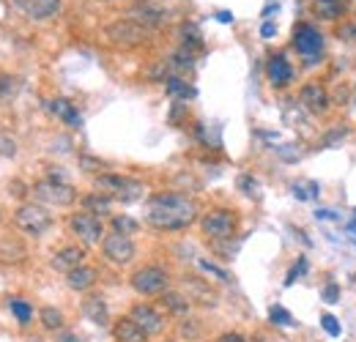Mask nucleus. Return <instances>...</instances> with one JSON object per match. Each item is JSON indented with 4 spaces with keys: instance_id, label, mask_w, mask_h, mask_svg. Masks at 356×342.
<instances>
[{
    "instance_id": "nucleus-1",
    "label": "nucleus",
    "mask_w": 356,
    "mask_h": 342,
    "mask_svg": "<svg viewBox=\"0 0 356 342\" xmlns=\"http://www.w3.org/2000/svg\"><path fill=\"white\" fill-rule=\"evenodd\" d=\"M145 219L156 230H184L197 219V206L176 192H162L148 200V214Z\"/></svg>"
},
{
    "instance_id": "nucleus-2",
    "label": "nucleus",
    "mask_w": 356,
    "mask_h": 342,
    "mask_svg": "<svg viewBox=\"0 0 356 342\" xmlns=\"http://www.w3.org/2000/svg\"><path fill=\"white\" fill-rule=\"evenodd\" d=\"M96 189H99V195H104L110 200H118V203H134L145 192L140 181H134L129 175H118V172L96 175Z\"/></svg>"
},
{
    "instance_id": "nucleus-3",
    "label": "nucleus",
    "mask_w": 356,
    "mask_h": 342,
    "mask_svg": "<svg viewBox=\"0 0 356 342\" xmlns=\"http://www.w3.org/2000/svg\"><path fill=\"white\" fill-rule=\"evenodd\" d=\"M170 285V274L162 266H143L132 274V288L140 296H162Z\"/></svg>"
},
{
    "instance_id": "nucleus-4",
    "label": "nucleus",
    "mask_w": 356,
    "mask_h": 342,
    "mask_svg": "<svg viewBox=\"0 0 356 342\" xmlns=\"http://www.w3.org/2000/svg\"><path fill=\"white\" fill-rule=\"evenodd\" d=\"M14 222L28 236H44L47 230L52 227V214L42 203H22L17 209V214H14Z\"/></svg>"
},
{
    "instance_id": "nucleus-5",
    "label": "nucleus",
    "mask_w": 356,
    "mask_h": 342,
    "mask_svg": "<svg viewBox=\"0 0 356 342\" xmlns=\"http://www.w3.org/2000/svg\"><path fill=\"white\" fill-rule=\"evenodd\" d=\"M33 197L44 206H58V209H66L77 200V192L74 186H69L66 181H55V178H44L33 186Z\"/></svg>"
},
{
    "instance_id": "nucleus-6",
    "label": "nucleus",
    "mask_w": 356,
    "mask_h": 342,
    "mask_svg": "<svg viewBox=\"0 0 356 342\" xmlns=\"http://www.w3.org/2000/svg\"><path fill=\"white\" fill-rule=\"evenodd\" d=\"M104 36L113 47L129 49V47H137V44H143L148 39V28L137 25L134 19H118V22H110L104 28Z\"/></svg>"
},
{
    "instance_id": "nucleus-7",
    "label": "nucleus",
    "mask_w": 356,
    "mask_h": 342,
    "mask_svg": "<svg viewBox=\"0 0 356 342\" xmlns=\"http://www.w3.org/2000/svg\"><path fill=\"white\" fill-rule=\"evenodd\" d=\"M236 225H238V219H236L233 211H227V209H214V211H209V214L200 219L203 236H209V238H214V241H227V238H233Z\"/></svg>"
},
{
    "instance_id": "nucleus-8",
    "label": "nucleus",
    "mask_w": 356,
    "mask_h": 342,
    "mask_svg": "<svg viewBox=\"0 0 356 342\" xmlns=\"http://www.w3.org/2000/svg\"><path fill=\"white\" fill-rule=\"evenodd\" d=\"M102 252L104 257L110 260V263H115V266H129L134 260V244L129 236H121V233H110V236H104V241H102Z\"/></svg>"
},
{
    "instance_id": "nucleus-9",
    "label": "nucleus",
    "mask_w": 356,
    "mask_h": 342,
    "mask_svg": "<svg viewBox=\"0 0 356 342\" xmlns=\"http://www.w3.org/2000/svg\"><path fill=\"white\" fill-rule=\"evenodd\" d=\"M72 230H74V236L83 241V244H99V241H104V225H102V219L96 214H88V211H83V214H74L72 216Z\"/></svg>"
},
{
    "instance_id": "nucleus-10",
    "label": "nucleus",
    "mask_w": 356,
    "mask_h": 342,
    "mask_svg": "<svg viewBox=\"0 0 356 342\" xmlns=\"http://www.w3.org/2000/svg\"><path fill=\"white\" fill-rule=\"evenodd\" d=\"M129 318H132L134 323H137L148 337H156V334L165 332V315H162L159 309H154L151 304H134Z\"/></svg>"
},
{
    "instance_id": "nucleus-11",
    "label": "nucleus",
    "mask_w": 356,
    "mask_h": 342,
    "mask_svg": "<svg viewBox=\"0 0 356 342\" xmlns=\"http://www.w3.org/2000/svg\"><path fill=\"white\" fill-rule=\"evenodd\" d=\"M299 101H302V107H305L307 113H312V115H323V113L329 110V104H332L326 88L321 86V83H307V86H302Z\"/></svg>"
},
{
    "instance_id": "nucleus-12",
    "label": "nucleus",
    "mask_w": 356,
    "mask_h": 342,
    "mask_svg": "<svg viewBox=\"0 0 356 342\" xmlns=\"http://www.w3.org/2000/svg\"><path fill=\"white\" fill-rule=\"evenodd\" d=\"M184 296L200 307H217V291L200 277H184Z\"/></svg>"
},
{
    "instance_id": "nucleus-13",
    "label": "nucleus",
    "mask_w": 356,
    "mask_h": 342,
    "mask_svg": "<svg viewBox=\"0 0 356 342\" xmlns=\"http://www.w3.org/2000/svg\"><path fill=\"white\" fill-rule=\"evenodd\" d=\"M293 47L299 49V55H307V58H315L321 49H323V36L312 28V25H299L296 33H293Z\"/></svg>"
},
{
    "instance_id": "nucleus-14",
    "label": "nucleus",
    "mask_w": 356,
    "mask_h": 342,
    "mask_svg": "<svg viewBox=\"0 0 356 342\" xmlns=\"http://www.w3.org/2000/svg\"><path fill=\"white\" fill-rule=\"evenodd\" d=\"M14 6L31 19H49L60 11V0H14Z\"/></svg>"
},
{
    "instance_id": "nucleus-15",
    "label": "nucleus",
    "mask_w": 356,
    "mask_h": 342,
    "mask_svg": "<svg viewBox=\"0 0 356 342\" xmlns=\"http://www.w3.org/2000/svg\"><path fill=\"white\" fill-rule=\"evenodd\" d=\"M80 266H86V250L83 247H63V250H58L52 255V268L55 271L69 274V271H74Z\"/></svg>"
},
{
    "instance_id": "nucleus-16",
    "label": "nucleus",
    "mask_w": 356,
    "mask_h": 342,
    "mask_svg": "<svg viewBox=\"0 0 356 342\" xmlns=\"http://www.w3.org/2000/svg\"><path fill=\"white\" fill-rule=\"evenodd\" d=\"M129 17H132L137 25H143V28H159L168 19V14L162 8H156V6H151V3H137V6H132L129 8Z\"/></svg>"
},
{
    "instance_id": "nucleus-17",
    "label": "nucleus",
    "mask_w": 356,
    "mask_h": 342,
    "mask_svg": "<svg viewBox=\"0 0 356 342\" xmlns=\"http://www.w3.org/2000/svg\"><path fill=\"white\" fill-rule=\"evenodd\" d=\"M266 77L271 86L285 88L293 80V66L288 63L285 55H274V58H268V63H266Z\"/></svg>"
},
{
    "instance_id": "nucleus-18",
    "label": "nucleus",
    "mask_w": 356,
    "mask_h": 342,
    "mask_svg": "<svg viewBox=\"0 0 356 342\" xmlns=\"http://www.w3.org/2000/svg\"><path fill=\"white\" fill-rule=\"evenodd\" d=\"M47 110H49L52 115H58L66 127H72V129L83 127V115H80L77 107H74L72 101H66V99H52V101H47Z\"/></svg>"
},
{
    "instance_id": "nucleus-19",
    "label": "nucleus",
    "mask_w": 356,
    "mask_h": 342,
    "mask_svg": "<svg viewBox=\"0 0 356 342\" xmlns=\"http://www.w3.org/2000/svg\"><path fill=\"white\" fill-rule=\"evenodd\" d=\"M113 337H115V342H148V334L134 323L129 315L118 318L113 323Z\"/></svg>"
},
{
    "instance_id": "nucleus-20",
    "label": "nucleus",
    "mask_w": 356,
    "mask_h": 342,
    "mask_svg": "<svg viewBox=\"0 0 356 342\" xmlns=\"http://www.w3.org/2000/svg\"><path fill=\"white\" fill-rule=\"evenodd\" d=\"M312 11H315V17L334 22L348 11V0H312Z\"/></svg>"
},
{
    "instance_id": "nucleus-21",
    "label": "nucleus",
    "mask_w": 356,
    "mask_h": 342,
    "mask_svg": "<svg viewBox=\"0 0 356 342\" xmlns=\"http://www.w3.org/2000/svg\"><path fill=\"white\" fill-rule=\"evenodd\" d=\"M83 315L88 318L90 323H96V326H107V320H110L107 301L102 299V296H88V299L83 301Z\"/></svg>"
},
{
    "instance_id": "nucleus-22",
    "label": "nucleus",
    "mask_w": 356,
    "mask_h": 342,
    "mask_svg": "<svg viewBox=\"0 0 356 342\" xmlns=\"http://www.w3.org/2000/svg\"><path fill=\"white\" fill-rule=\"evenodd\" d=\"M93 282H96V271L90 266H80V268L66 274V285L72 291H88V288H93Z\"/></svg>"
},
{
    "instance_id": "nucleus-23",
    "label": "nucleus",
    "mask_w": 356,
    "mask_h": 342,
    "mask_svg": "<svg viewBox=\"0 0 356 342\" xmlns=\"http://www.w3.org/2000/svg\"><path fill=\"white\" fill-rule=\"evenodd\" d=\"M159 301H162V307H165L168 312H173V315H186L189 307H192V301L184 296V291H165Z\"/></svg>"
},
{
    "instance_id": "nucleus-24",
    "label": "nucleus",
    "mask_w": 356,
    "mask_h": 342,
    "mask_svg": "<svg viewBox=\"0 0 356 342\" xmlns=\"http://www.w3.org/2000/svg\"><path fill=\"white\" fill-rule=\"evenodd\" d=\"M19 90H22V80H19V77H14V74H0V107L8 104V101H14Z\"/></svg>"
},
{
    "instance_id": "nucleus-25",
    "label": "nucleus",
    "mask_w": 356,
    "mask_h": 342,
    "mask_svg": "<svg viewBox=\"0 0 356 342\" xmlns=\"http://www.w3.org/2000/svg\"><path fill=\"white\" fill-rule=\"evenodd\" d=\"M165 90L170 96H176V99H195L197 96V90L189 86L186 80H181V77H168L165 80Z\"/></svg>"
},
{
    "instance_id": "nucleus-26",
    "label": "nucleus",
    "mask_w": 356,
    "mask_h": 342,
    "mask_svg": "<svg viewBox=\"0 0 356 342\" xmlns=\"http://www.w3.org/2000/svg\"><path fill=\"white\" fill-rule=\"evenodd\" d=\"M181 42H184V49H189V52H200L203 49V39H200V31L192 25V22H186V25H181Z\"/></svg>"
},
{
    "instance_id": "nucleus-27",
    "label": "nucleus",
    "mask_w": 356,
    "mask_h": 342,
    "mask_svg": "<svg viewBox=\"0 0 356 342\" xmlns=\"http://www.w3.org/2000/svg\"><path fill=\"white\" fill-rule=\"evenodd\" d=\"M83 206H86V211L88 214H110V209H113V200L110 197H104V195H99V192H93L88 195L86 200H83Z\"/></svg>"
},
{
    "instance_id": "nucleus-28",
    "label": "nucleus",
    "mask_w": 356,
    "mask_h": 342,
    "mask_svg": "<svg viewBox=\"0 0 356 342\" xmlns=\"http://www.w3.org/2000/svg\"><path fill=\"white\" fill-rule=\"evenodd\" d=\"M0 260L3 263H22L25 260V247L19 241H0Z\"/></svg>"
},
{
    "instance_id": "nucleus-29",
    "label": "nucleus",
    "mask_w": 356,
    "mask_h": 342,
    "mask_svg": "<svg viewBox=\"0 0 356 342\" xmlns=\"http://www.w3.org/2000/svg\"><path fill=\"white\" fill-rule=\"evenodd\" d=\"M39 318H42V326H44L47 332H63V312H60V309L44 307V309L39 312Z\"/></svg>"
},
{
    "instance_id": "nucleus-30",
    "label": "nucleus",
    "mask_w": 356,
    "mask_h": 342,
    "mask_svg": "<svg viewBox=\"0 0 356 342\" xmlns=\"http://www.w3.org/2000/svg\"><path fill=\"white\" fill-rule=\"evenodd\" d=\"M8 309L17 315V320H19L22 326H28V323H31V318H33V307H31L28 301H22V299H11V301H8Z\"/></svg>"
},
{
    "instance_id": "nucleus-31",
    "label": "nucleus",
    "mask_w": 356,
    "mask_h": 342,
    "mask_svg": "<svg viewBox=\"0 0 356 342\" xmlns=\"http://www.w3.org/2000/svg\"><path fill=\"white\" fill-rule=\"evenodd\" d=\"M170 69H176V72H189L192 66H195V55L189 52V49H178L176 55L170 58V63H168Z\"/></svg>"
},
{
    "instance_id": "nucleus-32",
    "label": "nucleus",
    "mask_w": 356,
    "mask_h": 342,
    "mask_svg": "<svg viewBox=\"0 0 356 342\" xmlns=\"http://www.w3.org/2000/svg\"><path fill=\"white\" fill-rule=\"evenodd\" d=\"M113 230H115V233H121V236H132V233H137V230H140V225H137V222H134L132 216H113Z\"/></svg>"
},
{
    "instance_id": "nucleus-33",
    "label": "nucleus",
    "mask_w": 356,
    "mask_h": 342,
    "mask_svg": "<svg viewBox=\"0 0 356 342\" xmlns=\"http://www.w3.org/2000/svg\"><path fill=\"white\" fill-rule=\"evenodd\" d=\"M268 320H271L274 326H296V323H293V315H291L285 307H280V304H274V307L268 309Z\"/></svg>"
},
{
    "instance_id": "nucleus-34",
    "label": "nucleus",
    "mask_w": 356,
    "mask_h": 342,
    "mask_svg": "<svg viewBox=\"0 0 356 342\" xmlns=\"http://www.w3.org/2000/svg\"><path fill=\"white\" fill-rule=\"evenodd\" d=\"M337 39L346 44H356V19H348L337 28Z\"/></svg>"
},
{
    "instance_id": "nucleus-35",
    "label": "nucleus",
    "mask_w": 356,
    "mask_h": 342,
    "mask_svg": "<svg viewBox=\"0 0 356 342\" xmlns=\"http://www.w3.org/2000/svg\"><path fill=\"white\" fill-rule=\"evenodd\" d=\"M321 326H323V332L329 334V337H340L343 334V329H340V323H337V318L334 315H321Z\"/></svg>"
},
{
    "instance_id": "nucleus-36",
    "label": "nucleus",
    "mask_w": 356,
    "mask_h": 342,
    "mask_svg": "<svg viewBox=\"0 0 356 342\" xmlns=\"http://www.w3.org/2000/svg\"><path fill=\"white\" fill-rule=\"evenodd\" d=\"M0 156H8V159L17 156V140L6 131H0Z\"/></svg>"
},
{
    "instance_id": "nucleus-37",
    "label": "nucleus",
    "mask_w": 356,
    "mask_h": 342,
    "mask_svg": "<svg viewBox=\"0 0 356 342\" xmlns=\"http://www.w3.org/2000/svg\"><path fill=\"white\" fill-rule=\"evenodd\" d=\"M197 266L206 271V274H211V277H217L220 282H230V274L227 271H222L220 266H214V263H209V260H197Z\"/></svg>"
},
{
    "instance_id": "nucleus-38",
    "label": "nucleus",
    "mask_w": 356,
    "mask_h": 342,
    "mask_svg": "<svg viewBox=\"0 0 356 342\" xmlns=\"http://www.w3.org/2000/svg\"><path fill=\"white\" fill-rule=\"evenodd\" d=\"M178 332H181L186 340H197V337H200V323H197V320H181Z\"/></svg>"
},
{
    "instance_id": "nucleus-39",
    "label": "nucleus",
    "mask_w": 356,
    "mask_h": 342,
    "mask_svg": "<svg viewBox=\"0 0 356 342\" xmlns=\"http://www.w3.org/2000/svg\"><path fill=\"white\" fill-rule=\"evenodd\" d=\"M305 271H307V260H305V257H299V263H296V266L288 271V279H285V285H293V282H296V277H302Z\"/></svg>"
},
{
    "instance_id": "nucleus-40",
    "label": "nucleus",
    "mask_w": 356,
    "mask_h": 342,
    "mask_svg": "<svg viewBox=\"0 0 356 342\" xmlns=\"http://www.w3.org/2000/svg\"><path fill=\"white\" fill-rule=\"evenodd\" d=\"M321 299L326 301V304H337V299H340V288H337L334 282H329V285L321 291Z\"/></svg>"
},
{
    "instance_id": "nucleus-41",
    "label": "nucleus",
    "mask_w": 356,
    "mask_h": 342,
    "mask_svg": "<svg viewBox=\"0 0 356 342\" xmlns=\"http://www.w3.org/2000/svg\"><path fill=\"white\" fill-rule=\"evenodd\" d=\"M238 186L244 189V195H255V189H258V181H255L252 175H241V178H238Z\"/></svg>"
},
{
    "instance_id": "nucleus-42",
    "label": "nucleus",
    "mask_w": 356,
    "mask_h": 342,
    "mask_svg": "<svg viewBox=\"0 0 356 342\" xmlns=\"http://www.w3.org/2000/svg\"><path fill=\"white\" fill-rule=\"evenodd\" d=\"M80 168H83V170H88V172H96V170H102L104 165H102L99 159H90V156H83V159H80Z\"/></svg>"
},
{
    "instance_id": "nucleus-43",
    "label": "nucleus",
    "mask_w": 356,
    "mask_h": 342,
    "mask_svg": "<svg viewBox=\"0 0 356 342\" xmlns=\"http://www.w3.org/2000/svg\"><path fill=\"white\" fill-rule=\"evenodd\" d=\"M214 342H247L241 334H236V332H225V334H220Z\"/></svg>"
},
{
    "instance_id": "nucleus-44",
    "label": "nucleus",
    "mask_w": 356,
    "mask_h": 342,
    "mask_svg": "<svg viewBox=\"0 0 356 342\" xmlns=\"http://www.w3.org/2000/svg\"><path fill=\"white\" fill-rule=\"evenodd\" d=\"M346 134H348V129H337V131H332V134H329V137H326V140H323V145H332V142H337V140H340V137H346Z\"/></svg>"
},
{
    "instance_id": "nucleus-45",
    "label": "nucleus",
    "mask_w": 356,
    "mask_h": 342,
    "mask_svg": "<svg viewBox=\"0 0 356 342\" xmlns=\"http://www.w3.org/2000/svg\"><path fill=\"white\" fill-rule=\"evenodd\" d=\"M261 36H264V39H271V36H277V25H274V22H264V28H261Z\"/></svg>"
},
{
    "instance_id": "nucleus-46",
    "label": "nucleus",
    "mask_w": 356,
    "mask_h": 342,
    "mask_svg": "<svg viewBox=\"0 0 356 342\" xmlns=\"http://www.w3.org/2000/svg\"><path fill=\"white\" fill-rule=\"evenodd\" d=\"M315 216H318V219H337V214H334L332 209H318Z\"/></svg>"
},
{
    "instance_id": "nucleus-47",
    "label": "nucleus",
    "mask_w": 356,
    "mask_h": 342,
    "mask_svg": "<svg viewBox=\"0 0 356 342\" xmlns=\"http://www.w3.org/2000/svg\"><path fill=\"white\" fill-rule=\"evenodd\" d=\"M58 340L60 342H83L77 334H72V332H60V334H58Z\"/></svg>"
},
{
    "instance_id": "nucleus-48",
    "label": "nucleus",
    "mask_w": 356,
    "mask_h": 342,
    "mask_svg": "<svg viewBox=\"0 0 356 342\" xmlns=\"http://www.w3.org/2000/svg\"><path fill=\"white\" fill-rule=\"evenodd\" d=\"M217 19L225 22V25H230V22H233V14H230V11H220V14H217Z\"/></svg>"
},
{
    "instance_id": "nucleus-49",
    "label": "nucleus",
    "mask_w": 356,
    "mask_h": 342,
    "mask_svg": "<svg viewBox=\"0 0 356 342\" xmlns=\"http://www.w3.org/2000/svg\"><path fill=\"white\" fill-rule=\"evenodd\" d=\"M274 11H280V6H266V11H264V17H271Z\"/></svg>"
}]
</instances>
